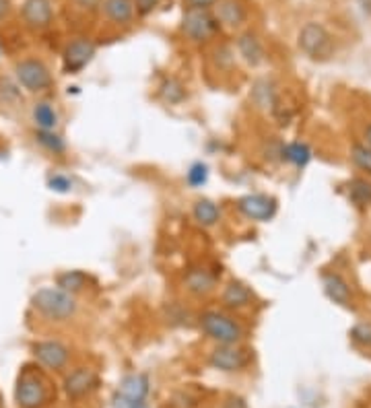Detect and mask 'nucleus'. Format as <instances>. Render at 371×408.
I'll return each instance as SVG.
<instances>
[{"instance_id": "nucleus-1", "label": "nucleus", "mask_w": 371, "mask_h": 408, "mask_svg": "<svg viewBox=\"0 0 371 408\" xmlns=\"http://www.w3.org/2000/svg\"><path fill=\"white\" fill-rule=\"evenodd\" d=\"M31 305H33V310H38L42 316L52 319V322H66L79 310L77 299L58 287H46V289H40L38 293H33Z\"/></svg>"}, {"instance_id": "nucleus-2", "label": "nucleus", "mask_w": 371, "mask_h": 408, "mask_svg": "<svg viewBox=\"0 0 371 408\" xmlns=\"http://www.w3.org/2000/svg\"><path fill=\"white\" fill-rule=\"evenodd\" d=\"M202 332L219 345H237L243 338V328L225 314L204 312L200 316Z\"/></svg>"}, {"instance_id": "nucleus-3", "label": "nucleus", "mask_w": 371, "mask_h": 408, "mask_svg": "<svg viewBox=\"0 0 371 408\" xmlns=\"http://www.w3.org/2000/svg\"><path fill=\"white\" fill-rule=\"evenodd\" d=\"M15 398L19 408H42L47 402V386L42 375L25 369L19 375Z\"/></svg>"}, {"instance_id": "nucleus-4", "label": "nucleus", "mask_w": 371, "mask_h": 408, "mask_svg": "<svg viewBox=\"0 0 371 408\" xmlns=\"http://www.w3.org/2000/svg\"><path fill=\"white\" fill-rule=\"evenodd\" d=\"M217 29H219V21L209 13V8H196V6L186 8L182 19V31L186 38H190L192 42H206L217 33Z\"/></svg>"}, {"instance_id": "nucleus-5", "label": "nucleus", "mask_w": 371, "mask_h": 408, "mask_svg": "<svg viewBox=\"0 0 371 408\" xmlns=\"http://www.w3.org/2000/svg\"><path fill=\"white\" fill-rule=\"evenodd\" d=\"M299 47L312 60H328L334 54V40L320 23H308L299 31Z\"/></svg>"}, {"instance_id": "nucleus-6", "label": "nucleus", "mask_w": 371, "mask_h": 408, "mask_svg": "<svg viewBox=\"0 0 371 408\" xmlns=\"http://www.w3.org/2000/svg\"><path fill=\"white\" fill-rule=\"evenodd\" d=\"M15 75H17L19 85L25 87L29 93H44L54 85V79H52L46 64L42 60H36V58H27V60L17 62Z\"/></svg>"}, {"instance_id": "nucleus-7", "label": "nucleus", "mask_w": 371, "mask_h": 408, "mask_svg": "<svg viewBox=\"0 0 371 408\" xmlns=\"http://www.w3.org/2000/svg\"><path fill=\"white\" fill-rule=\"evenodd\" d=\"M277 209V200L266 194H248L237 200V211L252 221H271Z\"/></svg>"}, {"instance_id": "nucleus-8", "label": "nucleus", "mask_w": 371, "mask_h": 408, "mask_svg": "<svg viewBox=\"0 0 371 408\" xmlns=\"http://www.w3.org/2000/svg\"><path fill=\"white\" fill-rule=\"evenodd\" d=\"M250 353L237 345H219L213 353H211V359L209 363L219 369V371H227V373H233V371H241L250 365Z\"/></svg>"}, {"instance_id": "nucleus-9", "label": "nucleus", "mask_w": 371, "mask_h": 408, "mask_svg": "<svg viewBox=\"0 0 371 408\" xmlns=\"http://www.w3.org/2000/svg\"><path fill=\"white\" fill-rule=\"evenodd\" d=\"M93 56H95V44H93V42L83 40V38L70 42V44L66 45L64 56H62V60H64V70H66L68 75H79V73L91 62Z\"/></svg>"}, {"instance_id": "nucleus-10", "label": "nucleus", "mask_w": 371, "mask_h": 408, "mask_svg": "<svg viewBox=\"0 0 371 408\" xmlns=\"http://www.w3.org/2000/svg\"><path fill=\"white\" fill-rule=\"evenodd\" d=\"M33 355H36V359L42 363L44 367L54 369V371L64 369L68 359H70L68 347H64L58 340H44V342L33 345Z\"/></svg>"}, {"instance_id": "nucleus-11", "label": "nucleus", "mask_w": 371, "mask_h": 408, "mask_svg": "<svg viewBox=\"0 0 371 408\" xmlns=\"http://www.w3.org/2000/svg\"><path fill=\"white\" fill-rule=\"evenodd\" d=\"M95 386H97V375L93 369H87V367L75 369L64 379V392L68 398H81V396L89 394Z\"/></svg>"}, {"instance_id": "nucleus-12", "label": "nucleus", "mask_w": 371, "mask_h": 408, "mask_svg": "<svg viewBox=\"0 0 371 408\" xmlns=\"http://www.w3.org/2000/svg\"><path fill=\"white\" fill-rule=\"evenodd\" d=\"M23 19L31 29H46L54 19L52 2L50 0H25L23 2Z\"/></svg>"}, {"instance_id": "nucleus-13", "label": "nucleus", "mask_w": 371, "mask_h": 408, "mask_svg": "<svg viewBox=\"0 0 371 408\" xmlns=\"http://www.w3.org/2000/svg\"><path fill=\"white\" fill-rule=\"evenodd\" d=\"M322 285H324L326 297L330 301H334L336 305H342V308H353V291L340 274L328 272V274H324Z\"/></svg>"}, {"instance_id": "nucleus-14", "label": "nucleus", "mask_w": 371, "mask_h": 408, "mask_svg": "<svg viewBox=\"0 0 371 408\" xmlns=\"http://www.w3.org/2000/svg\"><path fill=\"white\" fill-rule=\"evenodd\" d=\"M217 285V276L206 269H190L184 276V287L196 297L209 295Z\"/></svg>"}, {"instance_id": "nucleus-15", "label": "nucleus", "mask_w": 371, "mask_h": 408, "mask_svg": "<svg viewBox=\"0 0 371 408\" xmlns=\"http://www.w3.org/2000/svg\"><path fill=\"white\" fill-rule=\"evenodd\" d=\"M221 299H223V305H225L227 310H245V308L252 305L254 293H252V289H250L248 285H243V282H239V280H233V282H229V285L225 287Z\"/></svg>"}, {"instance_id": "nucleus-16", "label": "nucleus", "mask_w": 371, "mask_h": 408, "mask_svg": "<svg viewBox=\"0 0 371 408\" xmlns=\"http://www.w3.org/2000/svg\"><path fill=\"white\" fill-rule=\"evenodd\" d=\"M120 396L128 398V400H135L140 402L146 398L149 394V377L144 373H132V375H126L120 384Z\"/></svg>"}, {"instance_id": "nucleus-17", "label": "nucleus", "mask_w": 371, "mask_h": 408, "mask_svg": "<svg viewBox=\"0 0 371 408\" xmlns=\"http://www.w3.org/2000/svg\"><path fill=\"white\" fill-rule=\"evenodd\" d=\"M217 21L227 27H239L245 21V8L239 0H221L217 4Z\"/></svg>"}, {"instance_id": "nucleus-18", "label": "nucleus", "mask_w": 371, "mask_h": 408, "mask_svg": "<svg viewBox=\"0 0 371 408\" xmlns=\"http://www.w3.org/2000/svg\"><path fill=\"white\" fill-rule=\"evenodd\" d=\"M237 47L239 54L243 56V60L252 66H258L264 62V45L262 42L254 36V33H243L237 40Z\"/></svg>"}, {"instance_id": "nucleus-19", "label": "nucleus", "mask_w": 371, "mask_h": 408, "mask_svg": "<svg viewBox=\"0 0 371 408\" xmlns=\"http://www.w3.org/2000/svg\"><path fill=\"white\" fill-rule=\"evenodd\" d=\"M280 157H282V161H287L295 167H305L312 161V149L308 142L295 140V142H289L280 149Z\"/></svg>"}, {"instance_id": "nucleus-20", "label": "nucleus", "mask_w": 371, "mask_h": 408, "mask_svg": "<svg viewBox=\"0 0 371 408\" xmlns=\"http://www.w3.org/2000/svg\"><path fill=\"white\" fill-rule=\"evenodd\" d=\"M103 10L118 25H126L135 19V2L132 0H105Z\"/></svg>"}, {"instance_id": "nucleus-21", "label": "nucleus", "mask_w": 371, "mask_h": 408, "mask_svg": "<svg viewBox=\"0 0 371 408\" xmlns=\"http://www.w3.org/2000/svg\"><path fill=\"white\" fill-rule=\"evenodd\" d=\"M192 215H194V219H196L202 227L217 225L219 219H221L219 206H217L213 200H209V198L196 200V204H194V209H192Z\"/></svg>"}, {"instance_id": "nucleus-22", "label": "nucleus", "mask_w": 371, "mask_h": 408, "mask_svg": "<svg viewBox=\"0 0 371 408\" xmlns=\"http://www.w3.org/2000/svg\"><path fill=\"white\" fill-rule=\"evenodd\" d=\"M87 282H89V276L83 271H66L60 272V274L56 276L58 289H62V291H66V293H70V295L83 291V289L87 287Z\"/></svg>"}, {"instance_id": "nucleus-23", "label": "nucleus", "mask_w": 371, "mask_h": 408, "mask_svg": "<svg viewBox=\"0 0 371 408\" xmlns=\"http://www.w3.org/2000/svg\"><path fill=\"white\" fill-rule=\"evenodd\" d=\"M349 198L355 206L363 209L371 204V181L368 178H355L349 183Z\"/></svg>"}, {"instance_id": "nucleus-24", "label": "nucleus", "mask_w": 371, "mask_h": 408, "mask_svg": "<svg viewBox=\"0 0 371 408\" xmlns=\"http://www.w3.org/2000/svg\"><path fill=\"white\" fill-rule=\"evenodd\" d=\"M33 122L38 124L40 130H54L58 124V114L54 112V107L42 101L33 107Z\"/></svg>"}, {"instance_id": "nucleus-25", "label": "nucleus", "mask_w": 371, "mask_h": 408, "mask_svg": "<svg viewBox=\"0 0 371 408\" xmlns=\"http://www.w3.org/2000/svg\"><path fill=\"white\" fill-rule=\"evenodd\" d=\"M36 140H38L46 151L54 153V155H60V153L66 151L64 138L60 135H56L54 130H38V133H36Z\"/></svg>"}, {"instance_id": "nucleus-26", "label": "nucleus", "mask_w": 371, "mask_h": 408, "mask_svg": "<svg viewBox=\"0 0 371 408\" xmlns=\"http://www.w3.org/2000/svg\"><path fill=\"white\" fill-rule=\"evenodd\" d=\"M351 161L355 163V167H359L361 172L371 176V146L370 144H361L355 142L351 146Z\"/></svg>"}, {"instance_id": "nucleus-27", "label": "nucleus", "mask_w": 371, "mask_h": 408, "mask_svg": "<svg viewBox=\"0 0 371 408\" xmlns=\"http://www.w3.org/2000/svg\"><path fill=\"white\" fill-rule=\"evenodd\" d=\"M161 97L169 103H180L184 101L186 97V89L184 85L176 79H165L163 85H161Z\"/></svg>"}, {"instance_id": "nucleus-28", "label": "nucleus", "mask_w": 371, "mask_h": 408, "mask_svg": "<svg viewBox=\"0 0 371 408\" xmlns=\"http://www.w3.org/2000/svg\"><path fill=\"white\" fill-rule=\"evenodd\" d=\"M351 338L353 342H357L359 347L371 349V324L370 322H361L355 328H351Z\"/></svg>"}, {"instance_id": "nucleus-29", "label": "nucleus", "mask_w": 371, "mask_h": 408, "mask_svg": "<svg viewBox=\"0 0 371 408\" xmlns=\"http://www.w3.org/2000/svg\"><path fill=\"white\" fill-rule=\"evenodd\" d=\"M206 178H209V167L204 163H196L188 172V183L190 186H196L198 188V186L206 183Z\"/></svg>"}, {"instance_id": "nucleus-30", "label": "nucleus", "mask_w": 371, "mask_h": 408, "mask_svg": "<svg viewBox=\"0 0 371 408\" xmlns=\"http://www.w3.org/2000/svg\"><path fill=\"white\" fill-rule=\"evenodd\" d=\"M47 188L54 190V192H58V194H66V192L73 190V181L68 180L66 176H62V174H56V176H52L47 180Z\"/></svg>"}, {"instance_id": "nucleus-31", "label": "nucleus", "mask_w": 371, "mask_h": 408, "mask_svg": "<svg viewBox=\"0 0 371 408\" xmlns=\"http://www.w3.org/2000/svg\"><path fill=\"white\" fill-rule=\"evenodd\" d=\"M114 407L116 408H146V402L144 400H140V402H135V400H128V398H124V396H116L114 398Z\"/></svg>"}, {"instance_id": "nucleus-32", "label": "nucleus", "mask_w": 371, "mask_h": 408, "mask_svg": "<svg viewBox=\"0 0 371 408\" xmlns=\"http://www.w3.org/2000/svg\"><path fill=\"white\" fill-rule=\"evenodd\" d=\"M132 2H135V8H137L139 15H149V13H153V8L159 4V0H132Z\"/></svg>"}, {"instance_id": "nucleus-33", "label": "nucleus", "mask_w": 371, "mask_h": 408, "mask_svg": "<svg viewBox=\"0 0 371 408\" xmlns=\"http://www.w3.org/2000/svg\"><path fill=\"white\" fill-rule=\"evenodd\" d=\"M81 8H87V10H95L99 4H101V0H75Z\"/></svg>"}, {"instance_id": "nucleus-34", "label": "nucleus", "mask_w": 371, "mask_h": 408, "mask_svg": "<svg viewBox=\"0 0 371 408\" xmlns=\"http://www.w3.org/2000/svg\"><path fill=\"white\" fill-rule=\"evenodd\" d=\"M190 6H196V8H209V6H213L217 0H186Z\"/></svg>"}, {"instance_id": "nucleus-35", "label": "nucleus", "mask_w": 371, "mask_h": 408, "mask_svg": "<svg viewBox=\"0 0 371 408\" xmlns=\"http://www.w3.org/2000/svg\"><path fill=\"white\" fill-rule=\"evenodd\" d=\"M8 10H10V2L8 0H0V21L8 15Z\"/></svg>"}, {"instance_id": "nucleus-36", "label": "nucleus", "mask_w": 371, "mask_h": 408, "mask_svg": "<svg viewBox=\"0 0 371 408\" xmlns=\"http://www.w3.org/2000/svg\"><path fill=\"white\" fill-rule=\"evenodd\" d=\"M365 138H368V144L371 146V124L365 128Z\"/></svg>"}]
</instances>
